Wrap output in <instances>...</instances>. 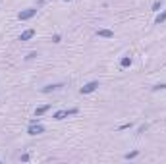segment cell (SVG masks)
I'll list each match as a JSON object with an SVG mask.
<instances>
[{"mask_svg":"<svg viewBox=\"0 0 166 164\" xmlns=\"http://www.w3.org/2000/svg\"><path fill=\"white\" fill-rule=\"evenodd\" d=\"M33 16H37V8H27V10H21L18 14V19L19 21H27V19H31Z\"/></svg>","mask_w":166,"mask_h":164,"instance_id":"1","label":"cell"},{"mask_svg":"<svg viewBox=\"0 0 166 164\" xmlns=\"http://www.w3.org/2000/svg\"><path fill=\"white\" fill-rule=\"evenodd\" d=\"M27 133L29 135H41V133H45V126H41L39 122H31V126L27 127Z\"/></svg>","mask_w":166,"mask_h":164,"instance_id":"2","label":"cell"},{"mask_svg":"<svg viewBox=\"0 0 166 164\" xmlns=\"http://www.w3.org/2000/svg\"><path fill=\"white\" fill-rule=\"evenodd\" d=\"M97 87H99V81H89L87 85H83L81 89H79V93L81 95H89V93H93V91L97 89Z\"/></svg>","mask_w":166,"mask_h":164,"instance_id":"3","label":"cell"},{"mask_svg":"<svg viewBox=\"0 0 166 164\" xmlns=\"http://www.w3.org/2000/svg\"><path fill=\"white\" fill-rule=\"evenodd\" d=\"M97 37H102V39H114V31H110V29H97Z\"/></svg>","mask_w":166,"mask_h":164,"instance_id":"4","label":"cell"},{"mask_svg":"<svg viewBox=\"0 0 166 164\" xmlns=\"http://www.w3.org/2000/svg\"><path fill=\"white\" fill-rule=\"evenodd\" d=\"M64 85L62 83H54V85H45L43 87V93H52V91H58V89H62Z\"/></svg>","mask_w":166,"mask_h":164,"instance_id":"5","label":"cell"},{"mask_svg":"<svg viewBox=\"0 0 166 164\" xmlns=\"http://www.w3.org/2000/svg\"><path fill=\"white\" fill-rule=\"evenodd\" d=\"M35 37V29H27V31H23L19 35V41H29V39Z\"/></svg>","mask_w":166,"mask_h":164,"instance_id":"6","label":"cell"},{"mask_svg":"<svg viewBox=\"0 0 166 164\" xmlns=\"http://www.w3.org/2000/svg\"><path fill=\"white\" fill-rule=\"evenodd\" d=\"M70 114H68V110H58V112H54L52 114V118H54L56 122H60V120H64V118H68Z\"/></svg>","mask_w":166,"mask_h":164,"instance_id":"7","label":"cell"},{"mask_svg":"<svg viewBox=\"0 0 166 164\" xmlns=\"http://www.w3.org/2000/svg\"><path fill=\"white\" fill-rule=\"evenodd\" d=\"M48 110H50V104H45V106H39L37 110H35V118H41L43 114H45V112H48Z\"/></svg>","mask_w":166,"mask_h":164,"instance_id":"8","label":"cell"},{"mask_svg":"<svg viewBox=\"0 0 166 164\" xmlns=\"http://www.w3.org/2000/svg\"><path fill=\"white\" fill-rule=\"evenodd\" d=\"M131 64H133V58L129 56V54H128V56H124V58L120 60V66H122V68H129Z\"/></svg>","mask_w":166,"mask_h":164,"instance_id":"9","label":"cell"},{"mask_svg":"<svg viewBox=\"0 0 166 164\" xmlns=\"http://www.w3.org/2000/svg\"><path fill=\"white\" fill-rule=\"evenodd\" d=\"M164 21H166V10H164V12H160V14L157 16L155 23H157V25H160V23H164Z\"/></svg>","mask_w":166,"mask_h":164,"instance_id":"10","label":"cell"},{"mask_svg":"<svg viewBox=\"0 0 166 164\" xmlns=\"http://www.w3.org/2000/svg\"><path fill=\"white\" fill-rule=\"evenodd\" d=\"M137 155H139V151H131V153H126L124 158H126V160H131V158H135Z\"/></svg>","mask_w":166,"mask_h":164,"instance_id":"11","label":"cell"},{"mask_svg":"<svg viewBox=\"0 0 166 164\" xmlns=\"http://www.w3.org/2000/svg\"><path fill=\"white\" fill-rule=\"evenodd\" d=\"M153 91H166V83H157L153 87Z\"/></svg>","mask_w":166,"mask_h":164,"instance_id":"12","label":"cell"},{"mask_svg":"<svg viewBox=\"0 0 166 164\" xmlns=\"http://www.w3.org/2000/svg\"><path fill=\"white\" fill-rule=\"evenodd\" d=\"M160 8H162V0H157V2L153 4V10H155V12H160Z\"/></svg>","mask_w":166,"mask_h":164,"instance_id":"13","label":"cell"},{"mask_svg":"<svg viewBox=\"0 0 166 164\" xmlns=\"http://www.w3.org/2000/svg\"><path fill=\"white\" fill-rule=\"evenodd\" d=\"M33 58H37V52H29L27 56H25V60H33Z\"/></svg>","mask_w":166,"mask_h":164,"instance_id":"14","label":"cell"},{"mask_svg":"<svg viewBox=\"0 0 166 164\" xmlns=\"http://www.w3.org/2000/svg\"><path fill=\"white\" fill-rule=\"evenodd\" d=\"M77 112H79L77 108H70V110H68V114H70V116H74V114H77Z\"/></svg>","mask_w":166,"mask_h":164,"instance_id":"15","label":"cell"},{"mask_svg":"<svg viewBox=\"0 0 166 164\" xmlns=\"http://www.w3.org/2000/svg\"><path fill=\"white\" fill-rule=\"evenodd\" d=\"M21 160H23V162H27V160H29V155H27V153H23V155H21Z\"/></svg>","mask_w":166,"mask_h":164,"instance_id":"16","label":"cell"},{"mask_svg":"<svg viewBox=\"0 0 166 164\" xmlns=\"http://www.w3.org/2000/svg\"><path fill=\"white\" fill-rule=\"evenodd\" d=\"M129 127H131V122H129V124H124V126H120V129H129Z\"/></svg>","mask_w":166,"mask_h":164,"instance_id":"17","label":"cell"},{"mask_svg":"<svg viewBox=\"0 0 166 164\" xmlns=\"http://www.w3.org/2000/svg\"><path fill=\"white\" fill-rule=\"evenodd\" d=\"M52 42H60V35H54V37H52Z\"/></svg>","mask_w":166,"mask_h":164,"instance_id":"18","label":"cell"},{"mask_svg":"<svg viewBox=\"0 0 166 164\" xmlns=\"http://www.w3.org/2000/svg\"><path fill=\"white\" fill-rule=\"evenodd\" d=\"M39 2H45V0H39Z\"/></svg>","mask_w":166,"mask_h":164,"instance_id":"19","label":"cell"},{"mask_svg":"<svg viewBox=\"0 0 166 164\" xmlns=\"http://www.w3.org/2000/svg\"><path fill=\"white\" fill-rule=\"evenodd\" d=\"M64 2H70V0H64Z\"/></svg>","mask_w":166,"mask_h":164,"instance_id":"20","label":"cell"}]
</instances>
